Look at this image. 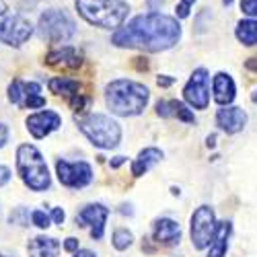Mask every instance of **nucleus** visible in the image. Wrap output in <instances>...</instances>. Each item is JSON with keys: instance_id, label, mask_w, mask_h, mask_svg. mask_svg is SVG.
Masks as SVG:
<instances>
[{"instance_id": "1", "label": "nucleus", "mask_w": 257, "mask_h": 257, "mask_svg": "<svg viewBox=\"0 0 257 257\" xmlns=\"http://www.w3.org/2000/svg\"><path fill=\"white\" fill-rule=\"evenodd\" d=\"M181 39V25L165 13H144L113 31V46L142 52H165Z\"/></svg>"}, {"instance_id": "2", "label": "nucleus", "mask_w": 257, "mask_h": 257, "mask_svg": "<svg viewBox=\"0 0 257 257\" xmlns=\"http://www.w3.org/2000/svg\"><path fill=\"white\" fill-rule=\"evenodd\" d=\"M148 99H151V91L142 82L127 78L111 80L105 89V103L109 107V111L121 117L140 115L146 109Z\"/></svg>"}, {"instance_id": "3", "label": "nucleus", "mask_w": 257, "mask_h": 257, "mask_svg": "<svg viewBox=\"0 0 257 257\" xmlns=\"http://www.w3.org/2000/svg\"><path fill=\"white\" fill-rule=\"evenodd\" d=\"M76 11L91 25L117 29L130 13V7L121 0H76Z\"/></svg>"}, {"instance_id": "4", "label": "nucleus", "mask_w": 257, "mask_h": 257, "mask_svg": "<svg viewBox=\"0 0 257 257\" xmlns=\"http://www.w3.org/2000/svg\"><path fill=\"white\" fill-rule=\"evenodd\" d=\"M17 169L25 185L33 191H46L52 183L46 159L33 144H21L17 151Z\"/></svg>"}, {"instance_id": "5", "label": "nucleus", "mask_w": 257, "mask_h": 257, "mask_svg": "<svg viewBox=\"0 0 257 257\" xmlns=\"http://www.w3.org/2000/svg\"><path fill=\"white\" fill-rule=\"evenodd\" d=\"M80 132L99 148H115L121 140V127L115 119L103 113H91L78 121Z\"/></svg>"}, {"instance_id": "6", "label": "nucleus", "mask_w": 257, "mask_h": 257, "mask_svg": "<svg viewBox=\"0 0 257 257\" xmlns=\"http://www.w3.org/2000/svg\"><path fill=\"white\" fill-rule=\"evenodd\" d=\"M37 31L44 39H48L50 44H64V41L74 37L76 25L68 19L66 13H62L58 9H50L41 15Z\"/></svg>"}, {"instance_id": "7", "label": "nucleus", "mask_w": 257, "mask_h": 257, "mask_svg": "<svg viewBox=\"0 0 257 257\" xmlns=\"http://www.w3.org/2000/svg\"><path fill=\"white\" fill-rule=\"evenodd\" d=\"M33 25L29 19L19 15L15 11L0 9V41L9 46H23L31 37Z\"/></svg>"}, {"instance_id": "8", "label": "nucleus", "mask_w": 257, "mask_h": 257, "mask_svg": "<svg viewBox=\"0 0 257 257\" xmlns=\"http://www.w3.org/2000/svg\"><path fill=\"white\" fill-rule=\"evenodd\" d=\"M214 230H216V214L210 206H200L191 214V243L196 249H208Z\"/></svg>"}, {"instance_id": "9", "label": "nucleus", "mask_w": 257, "mask_h": 257, "mask_svg": "<svg viewBox=\"0 0 257 257\" xmlns=\"http://www.w3.org/2000/svg\"><path fill=\"white\" fill-rule=\"evenodd\" d=\"M183 99L194 109H206L210 103V74L206 68H196L183 87Z\"/></svg>"}, {"instance_id": "10", "label": "nucleus", "mask_w": 257, "mask_h": 257, "mask_svg": "<svg viewBox=\"0 0 257 257\" xmlns=\"http://www.w3.org/2000/svg\"><path fill=\"white\" fill-rule=\"evenodd\" d=\"M9 99L21 109H39L46 105V97L41 95L39 84L25 80H13L9 87Z\"/></svg>"}, {"instance_id": "11", "label": "nucleus", "mask_w": 257, "mask_h": 257, "mask_svg": "<svg viewBox=\"0 0 257 257\" xmlns=\"http://www.w3.org/2000/svg\"><path fill=\"white\" fill-rule=\"evenodd\" d=\"M56 171H58V179L62 185L72 187V189H80L84 185H89L93 179V169L89 163L78 161V163H68V161H58L56 163Z\"/></svg>"}, {"instance_id": "12", "label": "nucleus", "mask_w": 257, "mask_h": 257, "mask_svg": "<svg viewBox=\"0 0 257 257\" xmlns=\"http://www.w3.org/2000/svg\"><path fill=\"white\" fill-rule=\"evenodd\" d=\"M107 216H109V210L103 204H89L76 214V222L80 226H87L91 230V237L99 241V239H103Z\"/></svg>"}, {"instance_id": "13", "label": "nucleus", "mask_w": 257, "mask_h": 257, "mask_svg": "<svg viewBox=\"0 0 257 257\" xmlns=\"http://www.w3.org/2000/svg\"><path fill=\"white\" fill-rule=\"evenodd\" d=\"M60 125H62V117L56 111H50V109L37 111V113L27 117V127L33 134V138H46L48 134L58 130Z\"/></svg>"}, {"instance_id": "14", "label": "nucleus", "mask_w": 257, "mask_h": 257, "mask_svg": "<svg viewBox=\"0 0 257 257\" xmlns=\"http://www.w3.org/2000/svg\"><path fill=\"white\" fill-rule=\"evenodd\" d=\"M247 123V113L241 109V107L234 105H226L222 109L216 111V125L226 134H237L241 132Z\"/></svg>"}, {"instance_id": "15", "label": "nucleus", "mask_w": 257, "mask_h": 257, "mask_svg": "<svg viewBox=\"0 0 257 257\" xmlns=\"http://www.w3.org/2000/svg\"><path fill=\"white\" fill-rule=\"evenodd\" d=\"M212 95L220 107H226L237 97V84H234L232 76L226 72H216L212 78Z\"/></svg>"}, {"instance_id": "16", "label": "nucleus", "mask_w": 257, "mask_h": 257, "mask_svg": "<svg viewBox=\"0 0 257 257\" xmlns=\"http://www.w3.org/2000/svg\"><path fill=\"white\" fill-rule=\"evenodd\" d=\"M80 62H82L80 54L70 46L56 48L46 56V64L54 68H78Z\"/></svg>"}, {"instance_id": "17", "label": "nucleus", "mask_w": 257, "mask_h": 257, "mask_svg": "<svg viewBox=\"0 0 257 257\" xmlns=\"http://www.w3.org/2000/svg\"><path fill=\"white\" fill-rule=\"evenodd\" d=\"M153 237L161 245H173L179 243L181 239V226L179 222L171 220V218H159L153 226Z\"/></svg>"}, {"instance_id": "18", "label": "nucleus", "mask_w": 257, "mask_h": 257, "mask_svg": "<svg viewBox=\"0 0 257 257\" xmlns=\"http://www.w3.org/2000/svg\"><path fill=\"white\" fill-rule=\"evenodd\" d=\"M157 113L161 117H177L185 123H196V115L194 111L187 109V105L173 99V101H159L157 103Z\"/></svg>"}, {"instance_id": "19", "label": "nucleus", "mask_w": 257, "mask_h": 257, "mask_svg": "<svg viewBox=\"0 0 257 257\" xmlns=\"http://www.w3.org/2000/svg\"><path fill=\"white\" fill-rule=\"evenodd\" d=\"M230 222L222 220L216 222V230H214V237L210 241V249H208V257H224L226 255V247H228V237H230Z\"/></svg>"}, {"instance_id": "20", "label": "nucleus", "mask_w": 257, "mask_h": 257, "mask_svg": "<svg viewBox=\"0 0 257 257\" xmlns=\"http://www.w3.org/2000/svg\"><path fill=\"white\" fill-rule=\"evenodd\" d=\"M163 159V151H159V148H144V151L134 159L132 163V175L134 177H142L144 173H148L159 161Z\"/></svg>"}, {"instance_id": "21", "label": "nucleus", "mask_w": 257, "mask_h": 257, "mask_svg": "<svg viewBox=\"0 0 257 257\" xmlns=\"http://www.w3.org/2000/svg\"><path fill=\"white\" fill-rule=\"evenodd\" d=\"M29 255L31 257H58L60 253V241L50 237H35L29 241Z\"/></svg>"}, {"instance_id": "22", "label": "nucleus", "mask_w": 257, "mask_h": 257, "mask_svg": "<svg viewBox=\"0 0 257 257\" xmlns=\"http://www.w3.org/2000/svg\"><path fill=\"white\" fill-rule=\"evenodd\" d=\"M48 87H50L52 93L64 95V97H68V99H72V97H76V95H82V93H80V82L74 80V78H68V76L52 78V80L48 82Z\"/></svg>"}, {"instance_id": "23", "label": "nucleus", "mask_w": 257, "mask_h": 257, "mask_svg": "<svg viewBox=\"0 0 257 257\" xmlns=\"http://www.w3.org/2000/svg\"><path fill=\"white\" fill-rule=\"evenodd\" d=\"M234 35L247 48L257 46V19H241L237 23V29H234Z\"/></svg>"}, {"instance_id": "24", "label": "nucleus", "mask_w": 257, "mask_h": 257, "mask_svg": "<svg viewBox=\"0 0 257 257\" xmlns=\"http://www.w3.org/2000/svg\"><path fill=\"white\" fill-rule=\"evenodd\" d=\"M132 243H134V234H132V230H127V228H117V230L113 232V247H115L117 251L127 249Z\"/></svg>"}, {"instance_id": "25", "label": "nucleus", "mask_w": 257, "mask_h": 257, "mask_svg": "<svg viewBox=\"0 0 257 257\" xmlns=\"http://www.w3.org/2000/svg\"><path fill=\"white\" fill-rule=\"evenodd\" d=\"M196 5V0H179L177 3V9H175V19H187L189 13H191V7Z\"/></svg>"}, {"instance_id": "26", "label": "nucleus", "mask_w": 257, "mask_h": 257, "mask_svg": "<svg viewBox=\"0 0 257 257\" xmlns=\"http://www.w3.org/2000/svg\"><path fill=\"white\" fill-rule=\"evenodd\" d=\"M31 220H33V224L39 226V228H48V226H50V216H48L44 210H35V212L31 214Z\"/></svg>"}, {"instance_id": "27", "label": "nucleus", "mask_w": 257, "mask_h": 257, "mask_svg": "<svg viewBox=\"0 0 257 257\" xmlns=\"http://www.w3.org/2000/svg\"><path fill=\"white\" fill-rule=\"evenodd\" d=\"M241 11L249 19H255L257 17V0H241Z\"/></svg>"}, {"instance_id": "28", "label": "nucleus", "mask_w": 257, "mask_h": 257, "mask_svg": "<svg viewBox=\"0 0 257 257\" xmlns=\"http://www.w3.org/2000/svg\"><path fill=\"white\" fill-rule=\"evenodd\" d=\"M11 222H21L23 226H27L29 224V212L23 210V208H19L17 212L11 214Z\"/></svg>"}, {"instance_id": "29", "label": "nucleus", "mask_w": 257, "mask_h": 257, "mask_svg": "<svg viewBox=\"0 0 257 257\" xmlns=\"http://www.w3.org/2000/svg\"><path fill=\"white\" fill-rule=\"evenodd\" d=\"M52 218H54V222H56V224H62V222H64V218H66V214H64V210H62V208H54V210H52Z\"/></svg>"}, {"instance_id": "30", "label": "nucleus", "mask_w": 257, "mask_h": 257, "mask_svg": "<svg viewBox=\"0 0 257 257\" xmlns=\"http://www.w3.org/2000/svg\"><path fill=\"white\" fill-rule=\"evenodd\" d=\"M11 181V171L7 167H0V187Z\"/></svg>"}, {"instance_id": "31", "label": "nucleus", "mask_w": 257, "mask_h": 257, "mask_svg": "<svg viewBox=\"0 0 257 257\" xmlns=\"http://www.w3.org/2000/svg\"><path fill=\"white\" fill-rule=\"evenodd\" d=\"M7 140H9V127L5 123H0V148L7 144Z\"/></svg>"}, {"instance_id": "32", "label": "nucleus", "mask_w": 257, "mask_h": 257, "mask_svg": "<svg viewBox=\"0 0 257 257\" xmlns=\"http://www.w3.org/2000/svg\"><path fill=\"white\" fill-rule=\"evenodd\" d=\"M64 249L66 251H78V241L76 239H66V243H64Z\"/></svg>"}, {"instance_id": "33", "label": "nucleus", "mask_w": 257, "mask_h": 257, "mask_svg": "<svg viewBox=\"0 0 257 257\" xmlns=\"http://www.w3.org/2000/svg\"><path fill=\"white\" fill-rule=\"evenodd\" d=\"M157 82H159V87H171V84L175 82V78H169V76H159V78H157Z\"/></svg>"}, {"instance_id": "34", "label": "nucleus", "mask_w": 257, "mask_h": 257, "mask_svg": "<svg viewBox=\"0 0 257 257\" xmlns=\"http://www.w3.org/2000/svg\"><path fill=\"white\" fill-rule=\"evenodd\" d=\"M245 66H247L249 70H255V72H257V58H249Z\"/></svg>"}, {"instance_id": "35", "label": "nucleus", "mask_w": 257, "mask_h": 257, "mask_svg": "<svg viewBox=\"0 0 257 257\" xmlns=\"http://www.w3.org/2000/svg\"><path fill=\"white\" fill-rule=\"evenodd\" d=\"M74 257H97L95 253H91V251H87V249H84V251H76V255Z\"/></svg>"}, {"instance_id": "36", "label": "nucleus", "mask_w": 257, "mask_h": 257, "mask_svg": "<svg viewBox=\"0 0 257 257\" xmlns=\"http://www.w3.org/2000/svg\"><path fill=\"white\" fill-rule=\"evenodd\" d=\"M121 163H123V157H115V161L111 163V167H119Z\"/></svg>"}, {"instance_id": "37", "label": "nucleus", "mask_w": 257, "mask_h": 257, "mask_svg": "<svg viewBox=\"0 0 257 257\" xmlns=\"http://www.w3.org/2000/svg\"><path fill=\"white\" fill-rule=\"evenodd\" d=\"M232 3H234V0H222V5H224V7H230Z\"/></svg>"}, {"instance_id": "38", "label": "nucleus", "mask_w": 257, "mask_h": 257, "mask_svg": "<svg viewBox=\"0 0 257 257\" xmlns=\"http://www.w3.org/2000/svg\"><path fill=\"white\" fill-rule=\"evenodd\" d=\"M0 257H7V255H0Z\"/></svg>"}]
</instances>
